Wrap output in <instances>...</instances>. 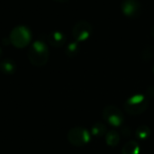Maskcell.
<instances>
[{
  "instance_id": "obj_1",
  "label": "cell",
  "mask_w": 154,
  "mask_h": 154,
  "mask_svg": "<svg viewBox=\"0 0 154 154\" xmlns=\"http://www.w3.org/2000/svg\"><path fill=\"white\" fill-rule=\"evenodd\" d=\"M27 57L30 63L34 66L41 67L45 65L50 57L47 44L42 40L34 41L28 49Z\"/></svg>"
},
{
  "instance_id": "obj_2",
  "label": "cell",
  "mask_w": 154,
  "mask_h": 154,
  "mask_svg": "<svg viewBox=\"0 0 154 154\" xmlns=\"http://www.w3.org/2000/svg\"><path fill=\"white\" fill-rule=\"evenodd\" d=\"M149 105L148 98L143 94H134L125 103V110L130 115H139L143 113Z\"/></svg>"
},
{
  "instance_id": "obj_3",
  "label": "cell",
  "mask_w": 154,
  "mask_h": 154,
  "mask_svg": "<svg viewBox=\"0 0 154 154\" xmlns=\"http://www.w3.org/2000/svg\"><path fill=\"white\" fill-rule=\"evenodd\" d=\"M32 39V34L28 27L24 25L15 26L10 33L9 40L11 44L17 48L27 46Z\"/></svg>"
},
{
  "instance_id": "obj_4",
  "label": "cell",
  "mask_w": 154,
  "mask_h": 154,
  "mask_svg": "<svg viewBox=\"0 0 154 154\" xmlns=\"http://www.w3.org/2000/svg\"><path fill=\"white\" fill-rule=\"evenodd\" d=\"M67 137L69 143L77 147L85 146L90 142V133L82 127L72 128L68 133Z\"/></svg>"
},
{
  "instance_id": "obj_5",
  "label": "cell",
  "mask_w": 154,
  "mask_h": 154,
  "mask_svg": "<svg viewBox=\"0 0 154 154\" xmlns=\"http://www.w3.org/2000/svg\"><path fill=\"white\" fill-rule=\"evenodd\" d=\"M102 115L105 122L114 127H119L125 123L124 113L119 108L115 105H108L105 107Z\"/></svg>"
},
{
  "instance_id": "obj_6",
  "label": "cell",
  "mask_w": 154,
  "mask_h": 154,
  "mask_svg": "<svg viewBox=\"0 0 154 154\" xmlns=\"http://www.w3.org/2000/svg\"><path fill=\"white\" fill-rule=\"evenodd\" d=\"M93 33L92 25L85 20L77 22L72 28V36L76 42H85L90 38Z\"/></svg>"
},
{
  "instance_id": "obj_7",
  "label": "cell",
  "mask_w": 154,
  "mask_h": 154,
  "mask_svg": "<svg viewBox=\"0 0 154 154\" xmlns=\"http://www.w3.org/2000/svg\"><path fill=\"white\" fill-rule=\"evenodd\" d=\"M120 6L123 15L130 19L138 18L143 12V5L140 0H123Z\"/></svg>"
},
{
  "instance_id": "obj_8",
  "label": "cell",
  "mask_w": 154,
  "mask_h": 154,
  "mask_svg": "<svg viewBox=\"0 0 154 154\" xmlns=\"http://www.w3.org/2000/svg\"><path fill=\"white\" fill-rule=\"evenodd\" d=\"M47 41L51 46L60 48L65 44V43L67 41V37L62 32L53 31V32H51L47 35Z\"/></svg>"
},
{
  "instance_id": "obj_9",
  "label": "cell",
  "mask_w": 154,
  "mask_h": 154,
  "mask_svg": "<svg viewBox=\"0 0 154 154\" xmlns=\"http://www.w3.org/2000/svg\"><path fill=\"white\" fill-rule=\"evenodd\" d=\"M16 69V65L14 61L10 58L3 59L0 61V72L4 74L11 75L14 74Z\"/></svg>"
},
{
  "instance_id": "obj_10",
  "label": "cell",
  "mask_w": 154,
  "mask_h": 154,
  "mask_svg": "<svg viewBox=\"0 0 154 154\" xmlns=\"http://www.w3.org/2000/svg\"><path fill=\"white\" fill-rule=\"evenodd\" d=\"M120 142V135L116 131H109L106 134V143L110 147H116Z\"/></svg>"
},
{
  "instance_id": "obj_11",
  "label": "cell",
  "mask_w": 154,
  "mask_h": 154,
  "mask_svg": "<svg viewBox=\"0 0 154 154\" xmlns=\"http://www.w3.org/2000/svg\"><path fill=\"white\" fill-rule=\"evenodd\" d=\"M139 153H140V147H139V144L135 141H130L126 143L122 149V154Z\"/></svg>"
},
{
  "instance_id": "obj_12",
  "label": "cell",
  "mask_w": 154,
  "mask_h": 154,
  "mask_svg": "<svg viewBox=\"0 0 154 154\" xmlns=\"http://www.w3.org/2000/svg\"><path fill=\"white\" fill-rule=\"evenodd\" d=\"M80 51V46H79V44L76 41L74 42H71L69 43L66 48H65V54L69 57V58H73L75 56H77L79 54Z\"/></svg>"
},
{
  "instance_id": "obj_13",
  "label": "cell",
  "mask_w": 154,
  "mask_h": 154,
  "mask_svg": "<svg viewBox=\"0 0 154 154\" xmlns=\"http://www.w3.org/2000/svg\"><path fill=\"white\" fill-rule=\"evenodd\" d=\"M90 133L95 137H102L105 134H106L107 129H106V126L104 123H95L91 127V132Z\"/></svg>"
},
{
  "instance_id": "obj_14",
  "label": "cell",
  "mask_w": 154,
  "mask_h": 154,
  "mask_svg": "<svg viewBox=\"0 0 154 154\" xmlns=\"http://www.w3.org/2000/svg\"><path fill=\"white\" fill-rule=\"evenodd\" d=\"M151 135V129L147 125H141L137 128L135 132V136L141 141L147 140Z\"/></svg>"
},
{
  "instance_id": "obj_15",
  "label": "cell",
  "mask_w": 154,
  "mask_h": 154,
  "mask_svg": "<svg viewBox=\"0 0 154 154\" xmlns=\"http://www.w3.org/2000/svg\"><path fill=\"white\" fill-rule=\"evenodd\" d=\"M154 56V47L152 46H148L146 47L143 53H142V58L145 61H149L151 60Z\"/></svg>"
},
{
  "instance_id": "obj_16",
  "label": "cell",
  "mask_w": 154,
  "mask_h": 154,
  "mask_svg": "<svg viewBox=\"0 0 154 154\" xmlns=\"http://www.w3.org/2000/svg\"><path fill=\"white\" fill-rule=\"evenodd\" d=\"M146 97L147 98H154V86H150L146 90Z\"/></svg>"
},
{
  "instance_id": "obj_17",
  "label": "cell",
  "mask_w": 154,
  "mask_h": 154,
  "mask_svg": "<svg viewBox=\"0 0 154 154\" xmlns=\"http://www.w3.org/2000/svg\"><path fill=\"white\" fill-rule=\"evenodd\" d=\"M151 35L154 38V25H152V27L151 28Z\"/></svg>"
},
{
  "instance_id": "obj_18",
  "label": "cell",
  "mask_w": 154,
  "mask_h": 154,
  "mask_svg": "<svg viewBox=\"0 0 154 154\" xmlns=\"http://www.w3.org/2000/svg\"><path fill=\"white\" fill-rule=\"evenodd\" d=\"M56 1H58V2H60V3H67L69 0H56Z\"/></svg>"
},
{
  "instance_id": "obj_19",
  "label": "cell",
  "mask_w": 154,
  "mask_h": 154,
  "mask_svg": "<svg viewBox=\"0 0 154 154\" xmlns=\"http://www.w3.org/2000/svg\"><path fill=\"white\" fill-rule=\"evenodd\" d=\"M1 54H2V52H1V48H0V57H1Z\"/></svg>"
},
{
  "instance_id": "obj_20",
  "label": "cell",
  "mask_w": 154,
  "mask_h": 154,
  "mask_svg": "<svg viewBox=\"0 0 154 154\" xmlns=\"http://www.w3.org/2000/svg\"><path fill=\"white\" fill-rule=\"evenodd\" d=\"M153 74H154V66H153Z\"/></svg>"
}]
</instances>
